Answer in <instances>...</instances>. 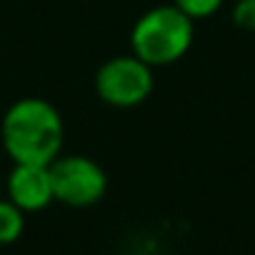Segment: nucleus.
Masks as SVG:
<instances>
[{
    "label": "nucleus",
    "instance_id": "obj_1",
    "mask_svg": "<svg viewBox=\"0 0 255 255\" xmlns=\"http://www.w3.org/2000/svg\"><path fill=\"white\" fill-rule=\"evenodd\" d=\"M5 153L13 163L50 165L63 150V118L43 98H20L0 125Z\"/></svg>",
    "mask_w": 255,
    "mask_h": 255
},
{
    "label": "nucleus",
    "instance_id": "obj_2",
    "mask_svg": "<svg viewBox=\"0 0 255 255\" xmlns=\"http://www.w3.org/2000/svg\"><path fill=\"white\" fill-rule=\"evenodd\" d=\"M193 23L195 20H190L175 3L148 10L133 25V55H138L150 68L178 63L193 45Z\"/></svg>",
    "mask_w": 255,
    "mask_h": 255
},
{
    "label": "nucleus",
    "instance_id": "obj_3",
    "mask_svg": "<svg viewBox=\"0 0 255 255\" xmlns=\"http://www.w3.org/2000/svg\"><path fill=\"white\" fill-rule=\"evenodd\" d=\"M95 90L113 108H135L153 93V68L138 55H118L95 73Z\"/></svg>",
    "mask_w": 255,
    "mask_h": 255
},
{
    "label": "nucleus",
    "instance_id": "obj_4",
    "mask_svg": "<svg viewBox=\"0 0 255 255\" xmlns=\"http://www.w3.org/2000/svg\"><path fill=\"white\" fill-rule=\"evenodd\" d=\"M50 180L55 200L70 208H90L108 190L105 170L85 155H58L50 163Z\"/></svg>",
    "mask_w": 255,
    "mask_h": 255
},
{
    "label": "nucleus",
    "instance_id": "obj_5",
    "mask_svg": "<svg viewBox=\"0 0 255 255\" xmlns=\"http://www.w3.org/2000/svg\"><path fill=\"white\" fill-rule=\"evenodd\" d=\"M8 200H13L23 213H38L48 208L53 195V180H50V165H30V163H15L5 180Z\"/></svg>",
    "mask_w": 255,
    "mask_h": 255
},
{
    "label": "nucleus",
    "instance_id": "obj_6",
    "mask_svg": "<svg viewBox=\"0 0 255 255\" xmlns=\"http://www.w3.org/2000/svg\"><path fill=\"white\" fill-rule=\"evenodd\" d=\"M25 230V213L8 198H0V245L15 243Z\"/></svg>",
    "mask_w": 255,
    "mask_h": 255
},
{
    "label": "nucleus",
    "instance_id": "obj_7",
    "mask_svg": "<svg viewBox=\"0 0 255 255\" xmlns=\"http://www.w3.org/2000/svg\"><path fill=\"white\" fill-rule=\"evenodd\" d=\"M175 5H178L190 20H203V18H210L213 13L220 10L223 0H175Z\"/></svg>",
    "mask_w": 255,
    "mask_h": 255
},
{
    "label": "nucleus",
    "instance_id": "obj_8",
    "mask_svg": "<svg viewBox=\"0 0 255 255\" xmlns=\"http://www.w3.org/2000/svg\"><path fill=\"white\" fill-rule=\"evenodd\" d=\"M233 23L240 30L255 33V0H238L233 8Z\"/></svg>",
    "mask_w": 255,
    "mask_h": 255
},
{
    "label": "nucleus",
    "instance_id": "obj_9",
    "mask_svg": "<svg viewBox=\"0 0 255 255\" xmlns=\"http://www.w3.org/2000/svg\"><path fill=\"white\" fill-rule=\"evenodd\" d=\"M0 190H3V180H0Z\"/></svg>",
    "mask_w": 255,
    "mask_h": 255
}]
</instances>
